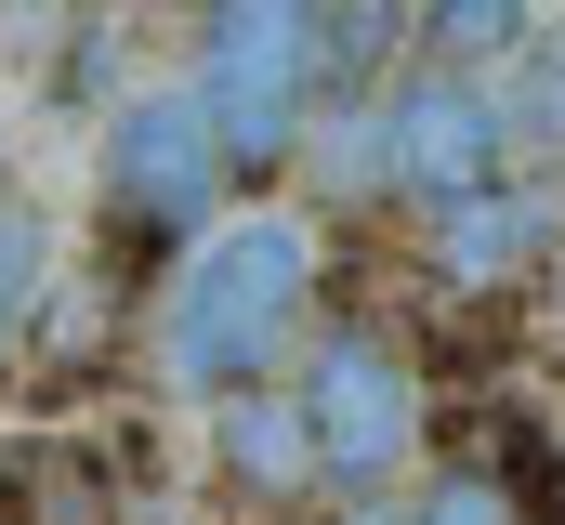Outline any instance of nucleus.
I'll use <instances>...</instances> for the list:
<instances>
[{
	"instance_id": "nucleus-1",
	"label": "nucleus",
	"mask_w": 565,
	"mask_h": 525,
	"mask_svg": "<svg viewBox=\"0 0 565 525\" xmlns=\"http://www.w3.org/2000/svg\"><path fill=\"white\" fill-rule=\"evenodd\" d=\"M302 302H316V237L289 224V211H237V224H211L184 276H171V302H158V368L184 394H250L277 368V342L302 329Z\"/></svg>"
},
{
	"instance_id": "nucleus-2",
	"label": "nucleus",
	"mask_w": 565,
	"mask_h": 525,
	"mask_svg": "<svg viewBox=\"0 0 565 525\" xmlns=\"http://www.w3.org/2000/svg\"><path fill=\"white\" fill-rule=\"evenodd\" d=\"M316 93H329V0H211V13H198V79H184V106L224 144V184L289 171L302 131H316Z\"/></svg>"
},
{
	"instance_id": "nucleus-3",
	"label": "nucleus",
	"mask_w": 565,
	"mask_h": 525,
	"mask_svg": "<svg viewBox=\"0 0 565 525\" xmlns=\"http://www.w3.org/2000/svg\"><path fill=\"white\" fill-rule=\"evenodd\" d=\"M302 433H316V486H342V500H369V486H395L408 473V447H422V382L395 368V342L382 329H329L316 355H302Z\"/></svg>"
},
{
	"instance_id": "nucleus-4",
	"label": "nucleus",
	"mask_w": 565,
	"mask_h": 525,
	"mask_svg": "<svg viewBox=\"0 0 565 525\" xmlns=\"http://www.w3.org/2000/svg\"><path fill=\"white\" fill-rule=\"evenodd\" d=\"M369 119H382V184H395V197H422V211H447V197H473V184H500V171H513L487 79H460V66H408Z\"/></svg>"
},
{
	"instance_id": "nucleus-5",
	"label": "nucleus",
	"mask_w": 565,
	"mask_h": 525,
	"mask_svg": "<svg viewBox=\"0 0 565 525\" xmlns=\"http://www.w3.org/2000/svg\"><path fill=\"white\" fill-rule=\"evenodd\" d=\"M106 211L132 237H211L224 224V144H211V119L184 93H145L106 131Z\"/></svg>"
},
{
	"instance_id": "nucleus-6",
	"label": "nucleus",
	"mask_w": 565,
	"mask_h": 525,
	"mask_svg": "<svg viewBox=\"0 0 565 525\" xmlns=\"http://www.w3.org/2000/svg\"><path fill=\"white\" fill-rule=\"evenodd\" d=\"M540 237H553V184L500 171V184H473V197L434 211V276H447V289H500Z\"/></svg>"
},
{
	"instance_id": "nucleus-7",
	"label": "nucleus",
	"mask_w": 565,
	"mask_h": 525,
	"mask_svg": "<svg viewBox=\"0 0 565 525\" xmlns=\"http://www.w3.org/2000/svg\"><path fill=\"white\" fill-rule=\"evenodd\" d=\"M0 513L13 525H119V473L79 447V433H26L0 460Z\"/></svg>"
},
{
	"instance_id": "nucleus-8",
	"label": "nucleus",
	"mask_w": 565,
	"mask_h": 525,
	"mask_svg": "<svg viewBox=\"0 0 565 525\" xmlns=\"http://www.w3.org/2000/svg\"><path fill=\"white\" fill-rule=\"evenodd\" d=\"M224 486H250V500H302L316 486V433H302V407L289 394H224Z\"/></svg>"
},
{
	"instance_id": "nucleus-9",
	"label": "nucleus",
	"mask_w": 565,
	"mask_h": 525,
	"mask_svg": "<svg viewBox=\"0 0 565 525\" xmlns=\"http://www.w3.org/2000/svg\"><path fill=\"white\" fill-rule=\"evenodd\" d=\"M553 26V0H422V66H460V79H500L526 40Z\"/></svg>"
},
{
	"instance_id": "nucleus-10",
	"label": "nucleus",
	"mask_w": 565,
	"mask_h": 525,
	"mask_svg": "<svg viewBox=\"0 0 565 525\" xmlns=\"http://www.w3.org/2000/svg\"><path fill=\"white\" fill-rule=\"evenodd\" d=\"M487 106H500V144L526 158V144H565V26H540L500 79H487Z\"/></svg>"
},
{
	"instance_id": "nucleus-11",
	"label": "nucleus",
	"mask_w": 565,
	"mask_h": 525,
	"mask_svg": "<svg viewBox=\"0 0 565 525\" xmlns=\"http://www.w3.org/2000/svg\"><path fill=\"white\" fill-rule=\"evenodd\" d=\"M355 525H526V500H513L500 473H473V460H460V473H434L408 513H382V500H369Z\"/></svg>"
},
{
	"instance_id": "nucleus-12",
	"label": "nucleus",
	"mask_w": 565,
	"mask_h": 525,
	"mask_svg": "<svg viewBox=\"0 0 565 525\" xmlns=\"http://www.w3.org/2000/svg\"><path fill=\"white\" fill-rule=\"evenodd\" d=\"M40 224H26V211H13V197H0V368H13V342H26V315H40Z\"/></svg>"
}]
</instances>
